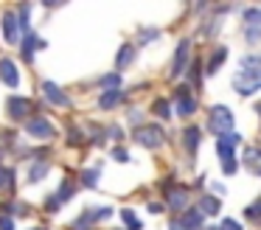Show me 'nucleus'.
I'll return each instance as SVG.
<instances>
[{"label": "nucleus", "mask_w": 261, "mask_h": 230, "mask_svg": "<svg viewBox=\"0 0 261 230\" xmlns=\"http://www.w3.org/2000/svg\"><path fill=\"white\" fill-rule=\"evenodd\" d=\"M233 90L239 95H253L261 90V56H244L239 62V73L233 76Z\"/></svg>", "instance_id": "nucleus-1"}, {"label": "nucleus", "mask_w": 261, "mask_h": 230, "mask_svg": "<svg viewBox=\"0 0 261 230\" xmlns=\"http://www.w3.org/2000/svg\"><path fill=\"white\" fill-rule=\"evenodd\" d=\"M211 132L216 135V138H225V135L233 132V112L227 110V107H214L211 110V121H208Z\"/></svg>", "instance_id": "nucleus-2"}, {"label": "nucleus", "mask_w": 261, "mask_h": 230, "mask_svg": "<svg viewBox=\"0 0 261 230\" xmlns=\"http://www.w3.org/2000/svg\"><path fill=\"white\" fill-rule=\"evenodd\" d=\"M25 129H29V135H31V138H37V140H51L54 135H57L54 123L48 121V118H42V115L29 118V121H25Z\"/></svg>", "instance_id": "nucleus-3"}, {"label": "nucleus", "mask_w": 261, "mask_h": 230, "mask_svg": "<svg viewBox=\"0 0 261 230\" xmlns=\"http://www.w3.org/2000/svg\"><path fill=\"white\" fill-rule=\"evenodd\" d=\"M135 140L143 146V149H158V146H163L166 135H163L160 126H141L135 132Z\"/></svg>", "instance_id": "nucleus-4"}, {"label": "nucleus", "mask_w": 261, "mask_h": 230, "mask_svg": "<svg viewBox=\"0 0 261 230\" xmlns=\"http://www.w3.org/2000/svg\"><path fill=\"white\" fill-rule=\"evenodd\" d=\"M20 25H23V22L17 20L14 11H6V14H3V39H6L9 45L20 42Z\"/></svg>", "instance_id": "nucleus-5"}, {"label": "nucleus", "mask_w": 261, "mask_h": 230, "mask_svg": "<svg viewBox=\"0 0 261 230\" xmlns=\"http://www.w3.org/2000/svg\"><path fill=\"white\" fill-rule=\"evenodd\" d=\"M239 140H242V135H239V132H230V135H225V138H216V151H219L222 163H225V160H236L233 146H236Z\"/></svg>", "instance_id": "nucleus-6"}, {"label": "nucleus", "mask_w": 261, "mask_h": 230, "mask_svg": "<svg viewBox=\"0 0 261 230\" xmlns=\"http://www.w3.org/2000/svg\"><path fill=\"white\" fill-rule=\"evenodd\" d=\"M6 107H9V115H12L14 121H23V118L29 115V112H34L31 101H29V98H20V95H12Z\"/></svg>", "instance_id": "nucleus-7"}, {"label": "nucleus", "mask_w": 261, "mask_h": 230, "mask_svg": "<svg viewBox=\"0 0 261 230\" xmlns=\"http://www.w3.org/2000/svg\"><path fill=\"white\" fill-rule=\"evenodd\" d=\"M166 199H169V208H171V211H188V188L171 185Z\"/></svg>", "instance_id": "nucleus-8"}, {"label": "nucleus", "mask_w": 261, "mask_h": 230, "mask_svg": "<svg viewBox=\"0 0 261 230\" xmlns=\"http://www.w3.org/2000/svg\"><path fill=\"white\" fill-rule=\"evenodd\" d=\"M0 79H3L6 87H17L20 84V70L12 59H0Z\"/></svg>", "instance_id": "nucleus-9"}, {"label": "nucleus", "mask_w": 261, "mask_h": 230, "mask_svg": "<svg viewBox=\"0 0 261 230\" xmlns=\"http://www.w3.org/2000/svg\"><path fill=\"white\" fill-rule=\"evenodd\" d=\"M197 112V98L186 93V87L177 90V115H194Z\"/></svg>", "instance_id": "nucleus-10"}, {"label": "nucleus", "mask_w": 261, "mask_h": 230, "mask_svg": "<svg viewBox=\"0 0 261 230\" xmlns=\"http://www.w3.org/2000/svg\"><path fill=\"white\" fill-rule=\"evenodd\" d=\"M42 90H45V98L51 101V104H57V107H68V104H70V98H68V95H65L54 82H45V84H42Z\"/></svg>", "instance_id": "nucleus-11"}, {"label": "nucleus", "mask_w": 261, "mask_h": 230, "mask_svg": "<svg viewBox=\"0 0 261 230\" xmlns=\"http://www.w3.org/2000/svg\"><path fill=\"white\" fill-rule=\"evenodd\" d=\"M188 65V42H180L177 45V54H174V62H171V76H180Z\"/></svg>", "instance_id": "nucleus-12"}, {"label": "nucleus", "mask_w": 261, "mask_h": 230, "mask_svg": "<svg viewBox=\"0 0 261 230\" xmlns=\"http://www.w3.org/2000/svg\"><path fill=\"white\" fill-rule=\"evenodd\" d=\"M244 166H247L250 174L261 177V149H247L244 151Z\"/></svg>", "instance_id": "nucleus-13"}, {"label": "nucleus", "mask_w": 261, "mask_h": 230, "mask_svg": "<svg viewBox=\"0 0 261 230\" xmlns=\"http://www.w3.org/2000/svg\"><path fill=\"white\" fill-rule=\"evenodd\" d=\"M121 98H124V90H110V93H104L101 98H98V107H101V110H113Z\"/></svg>", "instance_id": "nucleus-14"}, {"label": "nucleus", "mask_w": 261, "mask_h": 230, "mask_svg": "<svg viewBox=\"0 0 261 230\" xmlns=\"http://www.w3.org/2000/svg\"><path fill=\"white\" fill-rule=\"evenodd\" d=\"M219 208H222V202L216 199V196H202V199H199V211H202V216L205 213L214 216V213H219Z\"/></svg>", "instance_id": "nucleus-15"}, {"label": "nucleus", "mask_w": 261, "mask_h": 230, "mask_svg": "<svg viewBox=\"0 0 261 230\" xmlns=\"http://www.w3.org/2000/svg\"><path fill=\"white\" fill-rule=\"evenodd\" d=\"M186 224L188 230H202V211H194V208H188L186 211Z\"/></svg>", "instance_id": "nucleus-16"}, {"label": "nucleus", "mask_w": 261, "mask_h": 230, "mask_svg": "<svg viewBox=\"0 0 261 230\" xmlns=\"http://www.w3.org/2000/svg\"><path fill=\"white\" fill-rule=\"evenodd\" d=\"M182 135H186V138H182V140H186V149L188 151H197V146H199V129L197 126H188Z\"/></svg>", "instance_id": "nucleus-17"}, {"label": "nucleus", "mask_w": 261, "mask_h": 230, "mask_svg": "<svg viewBox=\"0 0 261 230\" xmlns=\"http://www.w3.org/2000/svg\"><path fill=\"white\" fill-rule=\"evenodd\" d=\"M132 56H135V50H132V45H124V48L118 50V59H115V67H118V70H124V67L132 62Z\"/></svg>", "instance_id": "nucleus-18"}, {"label": "nucleus", "mask_w": 261, "mask_h": 230, "mask_svg": "<svg viewBox=\"0 0 261 230\" xmlns=\"http://www.w3.org/2000/svg\"><path fill=\"white\" fill-rule=\"evenodd\" d=\"M34 48H37V50L45 48V42H42V39H37V37H25V45H23V56H25V59H31Z\"/></svg>", "instance_id": "nucleus-19"}, {"label": "nucleus", "mask_w": 261, "mask_h": 230, "mask_svg": "<svg viewBox=\"0 0 261 230\" xmlns=\"http://www.w3.org/2000/svg\"><path fill=\"white\" fill-rule=\"evenodd\" d=\"M12 185H14V171L0 166V191H9Z\"/></svg>", "instance_id": "nucleus-20"}, {"label": "nucleus", "mask_w": 261, "mask_h": 230, "mask_svg": "<svg viewBox=\"0 0 261 230\" xmlns=\"http://www.w3.org/2000/svg\"><path fill=\"white\" fill-rule=\"evenodd\" d=\"M101 87H104V93H110V90H121V76H118V73H110V76H104V79H101Z\"/></svg>", "instance_id": "nucleus-21"}, {"label": "nucleus", "mask_w": 261, "mask_h": 230, "mask_svg": "<svg viewBox=\"0 0 261 230\" xmlns=\"http://www.w3.org/2000/svg\"><path fill=\"white\" fill-rule=\"evenodd\" d=\"M121 219H124L126 230H141V227H143V224L138 222V216H135V213H132V211H126V208L121 211Z\"/></svg>", "instance_id": "nucleus-22"}, {"label": "nucleus", "mask_w": 261, "mask_h": 230, "mask_svg": "<svg viewBox=\"0 0 261 230\" xmlns=\"http://www.w3.org/2000/svg\"><path fill=\"white\" fill-rule=\"evenodd\" d=\"M225 56H227V50H225V48H219V50H216V54L211 56V65H208V73H216V70H219V65H222V62H225Z\"/></svg>", "instance_id": "nucleus-23"}, {"label": "nucleus", "mask_w": 261, "mask_h": 230, "mask_svg": "<svg viewBox=\"0 0 261 230\" xmlns=\"http://www.w3.org/2000/svg\"><path fill=\"white\" fill-rule=\"evenodd\" d=\"M93 222H96V213H85V216L76 219V227H73V230H90Z\"/></svg>", "instance_id": "nucleus-24"}, {"label": "nucleus", "mask_w": 261, "mask_h": 230, "mask_svg": "<svg viewBox=\"0 0 261 230\" xmlns=\"http://www.w3.org/2000/svg\"><path fill=\"white\" fill-rule=\"evenodd\" d=\"M45 174H48V163H40V166H31L29 180H31V183H37V180H42Z\"/></svg>", "instance_id": "nucleus-25"}, {"label": "nucleus", "mask_w": 261, "mask_h": 230, "mask_svg": "<svg viewBox=\"0 0 261 230\" xmlns=\"http://www.w3.org/2000/svg\"><path fill=\"white\" fill-rule=\"evenodd\" d=\"M82 183H85L87 188H96V185H98V171H96V168L85 171V174H82Z\"/></svg>", "instance_id": "nucleus-26"}, {"label": "nucleus", "mask_w": 261, "mask_h": 230, "mask_svg": "<svg viewBox=\"0 0 261 230\" xmlns=\"http://www.w3.org/2000/svg\"><path fill=\"white\" fill-rule=\"evenodd\" d=\"M154 112H158L160 118H171V104H169V101H163V98L154 101Z\"/></svg>", "instance_id": "nucleus-27"}, {"label": "nucleus", "mask_w": 261, "mask_h": 230, "mask_svg": "<svg viewBox=\"0 0 261 230\" xmlns=\"http://www.w3.org/2000/svg\"><path fill=\"white\" fill-rule=\"evenodd\" d=\"M219 230H242V224H239L236 219H225V222L219 224Z\"/></svg>", "instance_id": "nucleus-28"}, {"label": "nucleus", "mask_w": 261, "mask_h": 230, "mask_svg": "<svg viewBox=\"0 0 261 230\" xmlns=\"http://www.w3.org/2000/svg\"><path fill=\"white\" fill-rule=\"evenodd\" d=\"M236 168H239L236 160H225V163H222V171H225V174H236Z\"/></svg>", "instance_id": "nucleus-29"}, {"label": "nucleus", "mask_w": 261, "mask_h": 230, "mask_svg": "<svg viewBox=\"0 0 261 230\" xmlns=\"http://www.w3.org/2000/svg\"><path fill=\"white\" fill-rule=\"evenodd\" d=\"M0 230H14V219L12 216H0Z\"/></svg>", "instance_id": "nucleus-30"}, {"label": "nucleus", "mask_w": 261, "mask_h": 230, "mask_svg": "<svg viewBox=\"0 0 261 230\" xmlns=\"http://www.w3.org/2000/svg\"><path fill=\"white\" fill-rule=\"evenodd\" d=\"M113 157H115L118 163H126V160H129V155H126L124 149H115V151H113Z\"/></svg>", "instance_id": "nucleus-31"}, {"label": "nucleus", "mask_w": 261, "mask_h": 230, "mask_svg": "<svg viewBox=\"0 0 261 230\" xmlns=\"http://www.w3.org/2000/svg\"><path fill=\"white\" fill-rule=\"evenodd\" d=\"M169 230H188V227H186L182 222H171V224H169Z\"/></svg>", "instance_id": "nucleus-32"}, {"label": "nucleus", "mask_w": 261, "mask_h": 230, "mask_svg": "<svg viewBox=\"0 0 261 230\" xmlns=\"http://www.w3.org/2000/svg\"><path fill=\"white\" fill-rule=\"evenodd\" d=\"M255 112H258V115H261V101H258V107H255Z\"/></svg>", "instance_id": "nucleus-33"}, {"label": "nucleus", "mask_w": 261, "mask_h": 230, "mask_svg": "<svg viewBox=\"0 0 261 230\" xmlns=\"http://www.w3.org/2000/svg\"><path fill=\"white\" fill-rule=\"evenodd\" d=\"M37 230H42V227H37Z\"/></svg>", "instance_id": "nucleus-34"}]
</instances>
